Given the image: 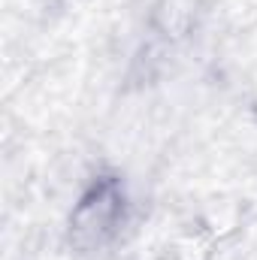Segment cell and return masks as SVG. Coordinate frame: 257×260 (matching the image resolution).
<instances>
[{
    "label": "cell",
    "mask_w": 257,
    "mask_h": 260,
    "mask_svg": "<svg viewBox=\"0 0 257 260\" xmlns=\"http://www.w3.org/2000/svg\"><path fill=\"white\" fill-rule=\"evenodd\" d=\"M124 221V188L115 176L97 179L88 194L79 200L70 218V239L82 248H100L106 245Z\"/></svg>",
    "instance_id": "cell-1"
}]
</instances>
